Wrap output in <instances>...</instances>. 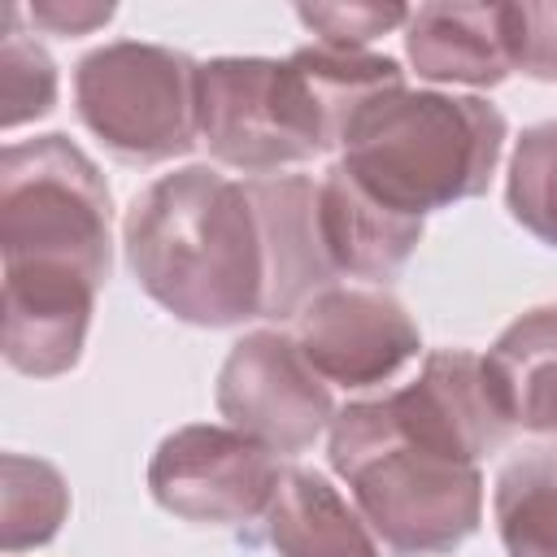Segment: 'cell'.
<instances>
[{"label":"cell","instance_id":"obj_1","mask_svg":"<svg viewBox=\"0 0 557 557\" xmlns=\"http://www.w3.org/2000/svg\"><path fill=\"white\" fill-rule=\"evenodd\" d=\"M505 426L483 361L435 352L405 392L335 418L331 461L387 548L444 553L479 522L474 457L500 444Z\"/></svg>","mask_w":557,"mask_h":557},{"label":"cell","instance_id":"obj_2","mask_svg":"<svg viewBox=\"0 0 557 557\" xmlns=\"http://www.w3.org/2000/svg\"><path fill=\"white\" fill-rule=\"evenodd\" d=\"M139 283L187 322H239L265 300V244L248 183L213 170L157 178L126 218Z\"/></svg>","mask_w":557,"mask_h":557},{"label":"cell","instance_id":"obj_3","mask_svg":"<svg viewBox=\"0 0 557 557\" xmlns=\"http://www.w3.org/2000/svg\"><path fill=\"white\" fill-rule=\"evenodd\" d=\"M505 139V117L474 96H374L344 131V170L379 205L422 218L435 205L474 196Z\"/></svg>","mask_w":557,"mask_h":557},{"label":"cell","instance_id":"obj_4","mask_svg":"<svg viewBox=\"0 0 557 557\" xmlns=\"http://www.w3.org/2000/svg\"><path fill=\"white\" fill-rule=\"evenodd\" d=\"M4 274H52L100 283L109 270V191L96 165L44 135L13 144L0 161Z\"/></svg>","mask_w":557,"mask_h":557},{"label":"cell","instance_id":"obj_5","mask_svg":"<svg viewBox=\"0 0 557 557\" xmlns=\"http://www.w3.org/2000/svg\"><path fill=\"white\" fill-rule=\"evenodd\" d=\"M200 70L152 44H109L78 65L83 122L126 161H161L191 144Z\"/></svg>","mask_w":557,"mask_h":557},{"label":"cell","instance_id":"obj_6","mask_svg":"<svg viewBox=\"0 0 557 557\" xmlns=\"http://www.w3.org/2000/svg\"><path fill=\"white\" fill-rule=\"evenodd\" d=\"M278 479L265 444L218 426L178 431L152 461L157 500L196 522H248L265 513Z\"/></svg>","mask_w":557,"mask_h":557},{"label":"cell","instance_id":"obj_7","mask_svg":"<svg viewBox=\"0 0 557 557\" xmlns=\"http://www.w3.org/2000/svg\"><path fill=\"white\" fill-rule=\"evenodd\" d=\"M218 405L257 444L278 453L305 448L331 418V392L322 374L296 344L278 335H252L231 352L222 366Z\"/></svg>","mask_w":557,"mask_h":557},{"label":"cell","instance_id":"obj_8","mask_svg":"<svg viewBox=\"0 0 557 557\" xmlns=\"http://www.w3.org/2000/svg\"><path fill=\"white\" fill-rule=\"evenodd\" d=\"M296 348L322 379L361 387L396 374L418 352V331L405 309L379 292L326 287L300 309Z\"/></svg>","mask_w":557,"mask_h":557},{"label":"cell","instance_id":"obj_9","mask_svg":"<svg viewBox=\"0 0 557 557\" xmlns=\"http://www.w3.org/2000/svg\"><path fill=\"white\" fill-rule=\"evenodd\" d=\"M196 126L205 144L239 170L265 174L292 161H305L292 144L278 91H274V61H213L200 65L196 78Z\"/></svg>","mask_w":557,"mask_h":557},{"label":"cell","instance_id":"obj_10","mask_svg":"<svg viewBox=\"0 0 557 557\" xmlns=\"http://www.w3.org/2000/svg\"><path fill=\"white\" fill-rule=\"evenodd\" d=\"M261 244H265V318L296 313L305 296L326 292L335 265L318 226V187L309 178H252L248 183Z\"/></svg>","mask_w":557,"mask_h":557},{"label":"cell","instance_id":"obj_11","mask_svg":"<svg viewBox=\"0 0 557 557\" xmlns=\"http://www.w3.org/2000/svg\"><path fill=\"white\" fill-rule=\"evenodd\" d=\"M91 283L83 278H39L4 274V352L26 374L65 370L87 331Z\"/></svg>","mask_w":557,"mask_h":557},{"label":"cell","instance_id":"obj_12","mask_svg":"<svg viewBox=\"0 0 557 557\" xmlns=\"http://www.w3.org/2000/svg\"><path fill=\"white\" fill-rule=\"evenodd\" d=\"M318 226L335 270H348L361 278H387L418 244L422 218H405L379 205L348 178L344 165H335L318 183Z\"/></svg>","mask_w":557,"mask_h":557},{"label":"cell","instance_id":"obj_13","mask_svg":"<svg viewBox=\"0 0 557 557\" xmlns=\"http://www.w3.org/2000/svg\"><path fill=\"white\" fill-rule=\"evenodd\" d=\"M409 57L426 78L500 83L509 74L505 4H422L409 13Z\"/></svg>","mask_w":557,"mask_h":557},{"label":"cell","instance_id":"obj_14","mask_svg":"<svg viewBox=\"0 0 557 557\" xmlns=\"http://www.w3.org/2000/svg\"><path fill=\"white\" fill-rule=\"evenodd\" d=\"M483 383L505 422L557 431V309L518 318L483 357Z\"/></svg>","mask_w":557,"mask_h":557},{"label":"cell","instance_id":"obj_15","mask_svg":"<svg viewBox=\"0 0 557 557\" xmlns=\"http://www.w3.org/2000/svg\"><path fill=\"white\" fill-rule=\"evenodd\" d=\"M265 535L278 557H374L366 527L335 487L309 470H287L265 505Z\"/></svg>","mask_w":557,"mask_h":557},{"label":"cell","instance_id":"obj_16","mask_svg":"<svg viewBox=\"0 0 557 557\" xmlns=\"http://www.w3.org/2000/svg\"><path fill=\"white\" fill-rule=\"evenodd\" d=\"M496 522L509 557H557V457H522L500 474Z\"/></svg>","mask_w":557,"mask_h":557},{"label":"cell","instance_id":"obj_17","mask_svg":"<svg viewBox=\"0 0 557 557\" xmlns=\"http://www.w3.org/2000/svg\"><path fill=\"white\" fill-rule=\"evenodd\" d=\"M509 205L540 239L557 244V122L531 126L513 152Z\"/></svg>","mask_w":557,"mask_h":557},{"label":"cell","instance_id":"obj_18","mask_svg":"<svg viewBox=\"0 0 557 557\" xmlns=\"http://www.w3.org/2000/svg\"><path fill=\"white\" fill-rule=\"evenodd\" d=\"M0 78H4V126H17L30 113H44L57 91L52 61L22 39V30H4V52H0Z\"/></svg>","mask_w":557,"mask_h":557},{"label":"cell","instance_id":"obj_19","mask_svg":"<svg viewBox=\"0 0 557 557\" xmlns=\"http://www.w3.org/2000/svg\"><path fill=\"white\" fill-rule=\"evenodd\" d=\"M505 48L509 65L557 78V4H505Z\"/></svg>","mask_w":557,"mask_h":557},{"label":"cell","instance_id":"obj_20","mask_svg":"<svg viewBox=\"0 0 557 557\" xmlns=\"http://www.w3.org/2000/svg\"><path fill=\"white\" fill-rule=\"evenodd\" d=\"M300 22L322 30L331 48H357V44L392 30L396 22H409V9H400V4H305Z\"/></svg>","mask_w":557,"mask_h":557},{"label":"cell","instance_id":"obj_21","mask_svg":"<svg viewBox=\"0 0 557 557\" xmlns=\"http://www.w3.org/2000/svg\"><path fill=\"white\" fill-rule=\"evenodd\" d=\"M109 4H30V22L35 26H48V30H70V35H78V30H91V26H100V22H109Z\"/></svg>","mask_w":557,"mask_h":557}]
</instances>
